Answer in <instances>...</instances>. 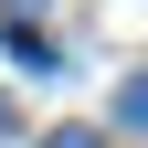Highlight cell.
<instances>
[{"label":"cell","instance_id":"6da1fadb","mask_svg":"<svg viewBox=\"0 0 148 148\" xmlns=\"http://www.w3.org/2000/svg\"><path fill=\"white\" fill-rule=\"evenodd\" d=\"M116 127H148V74H138V85L116 95Z\"/></svg>","mask_w":148,"mask_h":148},{"label":"cell","instance_id":"7a4b0ae2","mask_svg":"<svg viewBox=\"0 0 148 148\" xmlns=\"http://www.w3.org/2000/svg\"><path fill=\"white\" fill-rule=\"evenodd\" d=\"M42 148H106V138H95V127H64V138H42Z\"/></svg>","mask_w":148,"mask_h":148}]
</instances>
